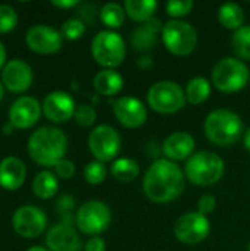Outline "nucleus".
I'll return each instance as SVG.
<instances>
[{
	"label": "nucleus",
	"mask_w": 250,
	"mask_h": 251,
	"mask_svg": "<svg viewBox=\"0 0 250 251\" xmlns=\"http://www.w3.org/2000/svg\"><path fill=\"white\" fill-rule=\"evenodd\" d=\"M81 247V238L72 225L57 224L46 234V249L49 251H80Z\"/></svg>",
	"instance_id": "obj_18"
},
{
	"label": "nucleus",
	"mask_w": 250,
	"mask_h": 251,
	"mask_svg": "<svg viewBox=\"0 0 250 251\" xmlns=\"http://www.w3.org/2000/svg\"><path fill=\"white\" fill-rule=\"evenodd\" d=\"M41 112L43 107L37 99L31 96H21L9 107V124L15 129H28L40 121Z\"/></svg>",
	"instance_id": "obj_14"
},
{
	"label": "nucleus",
	"mask_w": 250,
	"mask_h": 251,
	"mask_svg": "<svg viewBox=\"0 0 250 251\" xmlns=\"http://www.w3.org/2000/svg\"><path fill=\"white\" fill-rule=\"evenodd\" d=\"M113 115L116 121L125 128H140L147 119V110L144 104L136 97H121L113 103Z\"/></svg>",
	"instance_id": "obj_17"
},
{
	"label": "nucleus",
	"mask_w": 250,
	"mask_h": 251,
	"mask_svg": "<svg viewBox=\"0 0 250 251\" xmlns=\"http://www.w3.org/2000/svg\"><path fill=\"white\" fill-rule=\"evenodd\" d=\"M88 149L96 160L111 162L121 150V137L112 126L99 125L88 135Z\"/></svg>",
	"instance_id": "obj_11"
},
{
	"label": "nucleus",
	"mask_w": 250,
	"mask_h": 251,
	"mask_svg": "<svg viewBox=\"0 0 250 251\" xmlns=\"http://www.w3.org/2000/svg\"><path fill=\"white\" fill-rule=\"evenodd\" d=\"M231 46L234 53L240 59L250 60V25L242 26L234 32L231 38Z\"/></svg>",
	"instance_id": "obj_29"
},
{
	"label": "nucleus",
	"mask_w": 250,
	"mask_h": 251,
	"mask_svg": "<svg viewBox=\"0 0 250 251\" xmlns=\"http://www.w3.org/2000/svg\"><path fill=\"white\" fill-rule=\"evenodd\" d=\"M27 178V166L16 156H7L0 162V187L7 191L21 188Z\"/></svg>",
	"instance_id": "obj_19"
},
{
	"label": "nucleus",
	"mask_w": 250,
	"mask_h": 251,
	"mask_svg": "<svg viewBox=\"0 0 250 251\" xmlns=\"http://www.w3.org/2000/svg\"><path fill=\"white\" fill-rule=\"evenodd\" d=\"M106 174H108V169H106L105 163L103 162H99V160L90 162L85 166V169H84V178L91 185L102 184L105 181V178H106Z\"/></svg>",
	"instance_id": "obj_31"
},
{
	"label": "nucleus",
	"mask_w": 250,
	"mask_h": 251,
	"mask_svg": "<svg viewBox=\"0 0 250 251\" xmlns=\"http://www.w3.org/2000/svg\"><path fill=\"white\" fill-rule=\"evenodd\" d=\"M194 138L187 132H174L164 141L162 153L171 162H180L190 159L194 153Z\"/></svg>",
	"instance_id": "obj_20"
},
{
	"label": "nucleus",
	"mask_w": 250,
	"mask_h": 251,
	"mask_svg": "<svg viewBox=\"0 0 250 251\" xmlns=\"http://www.w3.org/2000/svg\"><path fill=\"white\" fill-rule=\"evenodd\" d=\"M52 4L55 7H59V9H71V7H75L80 4L78 0H53Z\"/></svg>",
	"instance_id": "obj_39"
},
{
	"label": "nucleus",
	"mask_w": 250,
	"mask_h": 251,
	"mask_svg": "<svg viewBox=\"0 0 250 251\" xmlns=\"http://www.w3.org/2000/svg\"><path fill=\"white\" fill-rule=\"evenodd\" d=\"M6 56H7V53H6V47H4V44L0 41V71L4 68V65L7 63L6 62Z\"/></svg>",
	"instance_id": "obj_41"
},
{
	"label": "nucleus",
	"mask_w": 250,
	"mask_h": 251,
	"mask_svg": "<svg viewBox=\"0 0 250 251\" xmlns=\"http://www.w3.org/2000/svg\"><path fill=\"white\" fill-rule=\"evenodd\" d=\"M186 91L174 81L155 82L147 93L149 106L162 115H171L181 110L186 104Z\"/></svg>",
	"instance_id": "obj_7"
},
{
	"label": "nucleus",
	"mask_w": 250,
	"mask_h": 251,
	"mask_svg": "<svg viewBox=\"0 0 250 251\" xmlns=\"http://www.w3.org/2000/svg\"><path fill=\"white\" fill-rule=\"evenodd\" d=\"M68 149V138L65 132L56 126H40L35 129L27 143L29 159L41 168H55Z\"/></svg>",
	"instance_id": "obj_2"
},
{
	"label": "nucleus",
	"mask_w": 250,
	"mask_h": 251,
	"mask_svg": "<svg viewBox=\"0 0 250 251\" xmlns=\"http://www.w3.org/2000/svg\"><path fill=\"white\" fill-rule=\"evenodd\" d=\"M93 85L99 94L111 97V96H116L122 90L124 79L116 71L103 69V71L96 74V76L93 79Z\"/></svg>",
	"instance_id": "obj_21"
},
{
	"label": "nucleus",
	"mask_w": 250,
	"mask_h": 251,
	"mask_svg": "<svg viewBox=\"0 0 250 251\" xmlns=\"http://www.w3.org/2000/svg\"><path fill=\"white\" fill-rule=\"evenodd\" d=\"M55 174L60 179H71L75 175V165L72 160L62 159L56 166H55Z\"/></svg>",
	"instance_id": "obj_35"
},
{
	"label": "nucleus",
	"mask_w": 250,
	"mask_h": 251,
	"mask_svg": "<svg viewBox=\"0 0 250 251\" xmlns=\"http://www.w3.org/2000/svg\"><path fill=\"white\" fill-rule=\"evenodd\" d=\"M248 251H250V244H249V247H248Z\"/></svg>",
	"instance_id": "obj_45"
},
{
	"label": "nucleus",
	"mask_w": 250,
	"mask_h": 251,
	"mask_svg": "<svg viewBox=\"0 0 250 251\" xmlns=\"http://www.w3.org/2000/svg\"><path fill=\"white\" fill-rule=\"evenodd\" d=\"M27 251H49L46 247H41V246H34V247H31V249H28Z\"/></svg>",
	"instance_id": "obj_43"
},
{
	"label": "nucleus",
	"mask_w": 250,
	"mask_h": 251,
	"mask_svg": "<svg viewBox=\"0 0 250 251\" xmlns=\"http://www.w3.org/2000/svg\"><path fill=\"white\" fill-rule=\"evenodd\" d=\"M161 35L165 47L175 56H187L197 47V31L184 21H168Z\"/></svg>",
	"instance_id": "obj_8"
},
{
	"label": "nucleus",
	"mask_w": 250,
	"mask_h": 251,
	"mask_svg": "<svg viewBox=\"0 0 250 251\" xmlns=\"http://www.w3.org/2000/svg\"><path fill=\"white\" fill-rule=\"evenodd\" d=\"M225 171L224 160L212 151L194 153L186 163L187 179L199 187H209L217 184Z\"/></svg>",
	"instance_id": "obj_4"
},
{
	"label": "nucleus",
	"mask_w": 250,
	"mask_h": 251,
	"mask_svg": "<svg viewBox=\"0 0 250 251\" xmlns=\"http://www.w3.org/2000/svg\"><path fill=\"white\" fill-rule=\"evenodd\" d=\"M100 19L108 28H119L125 21V9L118 3H106L100 9Z\"/></svg>",
	"instance_id": "obj_27"
},
{
	"label": "nucleus",
	"mask_w": 250,
	"mask_h": 251,
	"mask_svg": "<svg viewBox=\"0 0 250 251\" xmlns=\"http://www.w3.org/2000/svg\"><path fill=\"white\" fill-rule=\"evenodd\" d=\"M124 9L133 21L144 24L153 18V13L158 9V3L155 0H127Z\"/></svg>",
	"instance_id": "obj_23"
},
{
	"label": "nucleus",
	"mask_w": 250,
	"mask_h": 251,
	"mask_svg": "<svg viewBox=\"0 0 250 251\" xmlns=\"http://www.w3.org/2000/svg\"><path fill=\"white\" fill-rule=\"evenodd\" d=\"M131 44L139 51H149L156 44V34L152 32L147 26L141 25L136 28L131 34Z\"/></svg>",
	"instance_id": "obj_28"
},
{
	"label": "nucleus",
	"mask_w": 250,
	"mask_h": 251,
	"mask_svg": "<svg viewBox=\"0 0 250 251\" xmlns=\"http://www.w3.org/2000/svg\"><path fill=\"white\" fill-rule=\"evenodd\" d=\"M74 206H75L74 197H72V196H68V194L60 196V199H59L57 203H56L57 210H59L60 213H63V215H69V213L74 210Z\"/></svg>",
	"instance_id": "obj_37"
},
{
	"label": "nucleus",
	"mask_w": 250,
	"mask_h": 251,
	"mask_svg": "<svg viewBox=\"0 0 250 251\" xmlns=\"http://www.w3.org/2000/svg\"><path fill=\"white\" fill-rule=\"evenodd\" d=\"M32 68L22 59H10L1 69V82L13 94H22L32 85Z\"/></svg>",
	"instance_id": "obj_15"
},
{
	"label": "nucleus",
	"mask_w": 250,
	"mask_h": 251,
	"mask_svg": "<svg viewBox=\"0 0 250 251\" xmlns=\"http://www.w3.org/2000/svg\"><path fill=\"white\" fill-rule=\"evenodd\" d=\"M85 251H106V243L103 238L100 237H91L87 243H85Z\"/></svg>",
	"instance_id": "obj_38"
},
{
	"label": "nucleus",
	"mask_w": 250,
	"mask_h": 251,
	"mask_svg": "<svg viewBox=\"0 0 250 251\" xmlns=\"http://www.w3.org/2000/svg\"><path fill=\"white\" fill-rule=\"evenodd\" d=\"M31 187H32V193L35 197H38L40 200H49L55 197V194L57 193L59 181L53 172L41 171L34 176Z\"/></svg>",
	"instance_id": "obj_22"
},
{
	"label": "nucleus",
	"mask_w": 250,
	"mask_h": 251,
	"mask_svg": "<svg viewBox=\"0 0 250 251\" xmlns=\"http://www.w3.org/2000/svg\"><path fill=\"white\" fill-rule=\"evenodd\" d=\"M91 54L105 69H113L125 59V41L113 31H100L91 41Z\"/></svg>",
	"instance_id": "obj_6"
},
{
	"label": "nucleus",
	"mask_w": 250,
	"mask_h": 251,
	"mask_svg": "<svg viewBox=\"0 0 250 251\" xmlns=\"http://www.w3.org/2000/svg\"><path fill=\"white\" fill-rule=\"evenodd\" d=\"M211 232L209 219L199 212L183 215L174 226V234L177 240L187 246H194L206 240Z\"/></svg>",
	"instance_id": "obj_13"
},
{
	"label": "nucleus",
	"mask_w": 250,
	"mask_h": 251,
	"mask_svg": "<svg viewBox=\"0 0 250 251\" xmlns=\"http://www.w3.org/2000/svg\"><path fill=\"white\" fill-rule=\"evenodd\" d=\"M249 79V68L236 57L221 59L212 69V84L227 94L243 90Z\"/></svg>",
	"instance_id": "obj_5"
},
{
	"label": "nucleus",
	"mask_w": 250,
	"mask_h": 251,
	"mask_svg": "<svg viewBox=\"0 0 250 251\" xmlns=\"http://www.w3.org/2000/svg\"><path fill=\"white\" fill-rule=\"evenodd\" d=\"M193 1L192 0H171L167 3L165 10L171 18H181L192 12Z\"/></svg>",
	"instance_id": "obj_33"
},
{
	"label": "nucleus",
	"mask_w": 250,
	"mask_h": 251,
	"mask_svg": "<svg viewBox=\"0 0 250 251\" xmlns=\"http://www.w3.org/2000/svg\"><path fill=\"white\" fill-rule=\"evenodd\" d=\"M205 134L211 143L225 147L234 144L245 134V125L237 113L217 109L205 119Z\"/></svg>",
	"instance_id": "obj_3"
},
{
	"label": "nucleus",
	"mask_w": 250,
	"mask_h": 251,
	"mask_svg": "<svg viewBox=\"0 0 250 251\" xmlns=\"http://www.w3.org/2000/svg\"><path fill=\"white\" fill-rule=\"evenodd\" d=\"M220 24L227 29H240L245 22V12L237 3H224L218 10Z\"/></svg>",
	"instance_id": "obj_24"
},
{
	"label": "nucleus",
	"mask_w": 250,
	"mask_h": 251,
	"mask_svg": "<svg viewBox=\"0 0 250 251\" xmlns=\"http://www.w3.org/2000/svg\"><path fill=\"white\" fill-rule=\"evenodd\" d=\"M111 174L116 181L121 182H131L140 174V166L136 160L128 157L116 159L111 166Z\"/></svg>",
	"instance_id": "obj_26"
},
{
	"label": "nucleus",
	"mask_w": 250,
	"mask_h": 251,
	"mask_svg": "<svg viewBox=\"0 0 250 251\" xmlns=\"http://www.w3.org/2000/svg\"><path fill=\"white\" fill-rule=\"evenodd\" d=\"M211 96V82L203 76H196L187 82L186 87V99L192 104H202Z\"/></svg>",
	"instance_id": "obj_25"
},
{
	"label": "nucleus",
	"mask_w": 250,
	"mask_h": 251,
	"mask_svg": "<svg viewBox=\"0 0 250 251\" xmlns=\"http://www.w3.org/2000/svg\"><path fill=\"white\" fill-rule=\"evenodd\" d=\"M43 113L53 124L68 122L75 115V101L65 91H52L43 100Z\"/></svg>",
	"instance_id": "obj_16"
},
{
	"label": "nucleus",
	"mask_w": 250,
	"mask_h": 251,
	"mask_svg": "<svg viewBox=\"0 0 250 251\" xmlns=\"http://www.w3.org/2000/svg\"><path fill=\"white\" fill-rule=\"evenodd\" d=\"M18 24V12L10 4H0V34H7Z\"/></svg>",
	"instance_id": "obj_32"
},
{
	"label": "nucleus",
	"mask_w": 250,
	"mask_h": 251,
	"mask_svg": "<svg viewBox=\"0 0 250 251\" xmlns=\"http://www.w3.org/2000/svg\"><path fill=\"white\" fill-rule=\"evenodd\" d=\"M13 231L27 240H34L43 235L47 228V216L46 213L32 204L21 206L15 210L12 216Z\"/></svg>",
	"instance_id": "obj_10"
},
{
	"label": "nucleus",
	"mask_w": 250,
	"mask_h": 251,
	"mask_svg": "<svg viewBox=\"0 0 250 251\" xmlns=\"http://www.w3.org/2000/svg\"><path fill=\"white\" fill-rule=\"evenodd\" d=\"M217 206V200L212 194H203L200 199H199V203H197V212L203 216L209 215L211 212H214Z\"/></svg>",
	"instance_id": "obj_36"
},
{
	"label": "nucleus",
	"mask_w": 250,
	"mask_h": 251,
	"mask_svg": "<svg viewBox=\"0 0 250 251\" xmlns=\"http://www.w3.org/2000/svg\"><path fill=\"white\" fill-rule=\"evenodd\" d=\"M186 178L183 171L168 159L155 160L143 179V191L153 203L174 201L184 190Z\"/></svg>",
	"instance_id": "obj_1"
},
{
	"label": "nucleus",
	"mask_w": 250,
	"mask_h": 251,
	"mask_svg": "<svg viewBox=\"0 0 250 251\" xmlns=\"http://www.w3.org/2000/svg\"><path fill=\"white\" fill-rule=\"evenodd\" d=\"M137 65L141 69H149V68H152L153 62H152V57L150 56H140L137 59Z\"/></svg>",
	"instance_id": "obj_40"
},
{
	"label": "nucleus",
	"mask_w": 250,
	"mask_h": 251,
	"mask_svg": "<svg viewBox=\"0 0 250 251\" xmlns=\"http://www.w3.org/2000/svg\"><path fill=\"white\" fill-rule=\"evenodd\" d=\"M25 43L29 50L38 54H55L62 49L63 37L60 31L50 25L37 24L27 29Z\"/></svg>",
	"instance_id": "obj_12"
},
{
	"label": "nucleus",
	"mask_w": 250,
	"mask_h": 251,
	"mask_svg": "<svg viewBox=\"0 0 250 251\" xmlns=\"http://www.w3.org/2000/svg\"><path fill=\"white\" fill-rule=\"evenodd\" d=\"M74 119L77 121V124H80L81 126H91L96 119H97V113L91 106L87 104H80L75 109V115Z\"/></svg>",
	"instance_id": "obj_34"
},
{
	"label": "nucleus",
	"mask_w": 250,
	"mask_h": 251,
	"mask_svg": "<svg viewBox=\"0 0 250 251\" xmlns=\"http://www.w3.org/2000/svg\"><path fill=\"white\" fill-rule=\"evenodd\" d=\"M111 209L108 204L99 200H90L80 206L75 213V224L78 229L91 237H97L105 232L111 225Z\"/></svg>",
	"instance_id": "obj_9"
},
{
	"label": "nucleus",
	"mask_w": 250,
	"mask_h": 251,
	"mask_svg": "<svg viewBox=\"0 0 250 251\" xmlns=\"http://www.w3.org/2000/svg\"><path fill=\"white\" fill-rule=\"evenodd\" d=\"M4 85H3V82H1V79H0V101L3 100V97H4Z\"/></svg>",
	"instance_id": "obj_44"
},
{
	"label": "nucleus",
	"mask_w": 250,
	"mask_h": 251,
	"mask_svg": "<svg viewBox=\"0 0 250 251\" xmlns=\"http://www.w3.org/2000/svg\"><path fill=\"white\" fill-rule=\"evenodd\" d=\"M243 144H245V149L250 153V128H248L243 134Z\"/></svg>",
	"instance_id": "obj_42"
},
{
	"label": "nucleus",
	"mask_w": 250,
	"mask_h": 251,
	"mask_svg": "<svg viewBox=\"0 0 250 251\" xmlns=\"http://www.w3.org/2000/svg\"><path fill=\"white\" fill-rule=\"evenodd\" d=\"M84 32H85V24L81 19H77V18L66 19L62 24V28H60L62 37L65 40H69V41L80 40L84 35Z\"/></svg>",
	"instance_id": "obj_30"
}]
</instances>
